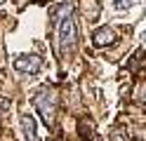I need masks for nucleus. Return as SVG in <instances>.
<instances>
[{
  "label": "nucleus",
  "instance_id": "9d476101",
  "mask_svg": "<svg viewBox=\"0 0 146 141\" xmlns=\"http://www.w3.org/2000/svg\"><path fill=\"white\" fill-rule=\"evenodd\" d=\"M141 101L146 103V87H144V92H141Z\"/></svg>",
  "mask_w": 146,
  "mask_h": 141
},
{
  "label": "nucleus",
  "instance_id": "6e6552de",
  "mask_svg": "<svg viewBox=\"0 0 146 141\" xmlns=\"http://www.w3.org/2000/svg\"><path fill=\"white\" fill-rule=\"evenodd\" d=\"M134 3H137V0H113V7L123 12V9H130V7L134 5Z\"/></svg>",
  "mask_w": 146,
  "mask_h": 141
},
{
  "label": "nucleus",
  "instance_id": "39448f33",
  "mask_svg": "<svg viewBox=\"0 0 146 141\" xmlns=\"http://www.w3.org/2000/svg\"><path fill=\"white\" fill-rule=\"evenodd\" d=\"M115 42H118V33H115L113 26H102V28H97L94 35H92V45L94 47H111Z\"/></svg>",
  "mask_w": 146,
  "mask_h": 141
},
{
  "label": "nucleus",
  "instance_id": "0eeeda50",
  "mask_svg": "<svg viewBox=\"0 0 146 141\" xmlns=\"http://www.w3.org/2000/svg\"><path fill=\"white\" fill-rule=\"evenodd\" d=\"M144 56H146V52H144V50H139V52H134V59H132L130 64H127V68H130V71H137V64H139V61L144 59Z\"/></svg>",
  "mask_w": 146,
  "mask_h": 141
},
{
  "label": "nucleus",
  "instance_id": "7ed1b4c3",
  "mask_svg": "<svg viewBox=\"0 0 146 141\" xmlns=\"http://www.w3.org/2000/svg\"><path fill=\"white\" fill-rule=\"evenodd\" d=\"M42 56L38 54H17V59L12 61L14 71L17 73H24V75H35L40 68H42Z\"/></svg>",
  "mask_w": 146,
  "mask_h": 141
},
{
  "label": "nucleus",
  "instance_id": "423d86ee",
  "mask_svg": "<svg viewBox=\"0 0 146 141\" xmlns=\"http://www.w3.org/2000/svg\"><path fill=\"white\" fill-rule=\"evenodd\" d=\"M21 132L26 141H38V122L31 113H24L21 115Z\"/></svg>",
  "mask_w": 146,
  "mask_h": 141
},
{
  "label": "nucleus",
  "instance_id": "f257e3e1",
  "mask_svg": "<svg viewBox=\"0 0 146 141\" xmlns=\"http://www.w3.org/2000/svg\"><path fill=\"white\" fill-rule=\"evenodd\" d=\"M33 106H35V111L40 113V118H42L45 125L52 127V125H54V118H57V106H59L57 92H54L50 85L40 87L38 92L33 94Z\"/></svg>",
  "mask_w": 146,
  "mask_h": 141
},
{
  "label": "nucleus",
  "instance_id": "f03ea898",
  "mask_svg": "<svg viewBox=\"0 0 146 141\" xmlns=\"http://www.w3.org/2000/svg\"><path fill=\"white\" fill-rule=\"evenodd\" d=\"M57 52L61 59H66V56H71L73 52H76V45H78V24L76 19H73V14L68 19H64L61 26L57 28Z\"/></svg>",
  "mask_w": 146,
  "mask_h": 141
},
{
  "label": "nucleus",
  "instance_id": "9b49d317",
  "mask_svg": "<svg viewBox=\"0 0 146 141\" xmlns=\"http://www.w3.org/2000/svg\"><path fill=\"white\" fill-rule=\"evenodd\" d=\"M141 40L146 42V28H144V31H141Z\"/></svg>",
  "mask_w": 146,
  "mask_h": 141
},
{
  "label": "nucleus",
  "instance_id": "20e7f679",
  "mask_svg": "<svg viewBox=\"0 0 146 141\" xmlns=\"http://www.w3.org/2000/svg\"><path fill=\"white\" fill-rule=\"evenodd\" d=\"M73 14V3L71 0H64V3H59V5H52L50 7V28H57L61 26V21L64 19H68Z\"/></svg>",
  "mask_w": 146,
  "mask_h": 141
},
{
  "label": "nucleus",
  "instance_id": "1a4fd4ad",
  "mask_svg": "<svg viewBox=\"0 0 146 141\" xmlns=\"http://www.w3.org/2000/svg\"><path fill=\"white\" fill-rule=\"evenodd\" d=\"M10 106H12V101H10V99L0 97V115H3V113H7V111H10Z\"/></svg>",
  "mask_w": 146,
  "mask_h": 141
},
{
  "label": "nucleus",
  "instance_id": "f8f14e48",
  "mask_svg": "<svg viewBox=\"0 0 146 141\" xmlns=\"http://www.w3.org/2000/svg\"><path fill=\"white\" fill-rule=\"evenodd\" d=\"M3 3H5V0H0V5H3Z\"/></svg>",
  "mask_w": 146,
  "mask_h": 141
}]
</instances>
